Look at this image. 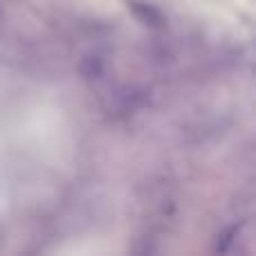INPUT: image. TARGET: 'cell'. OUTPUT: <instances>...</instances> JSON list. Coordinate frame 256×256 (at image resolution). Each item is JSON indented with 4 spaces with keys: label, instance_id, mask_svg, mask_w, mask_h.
Segmentation results:
<instances>
[]
</instances>
